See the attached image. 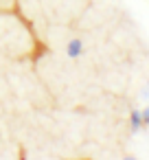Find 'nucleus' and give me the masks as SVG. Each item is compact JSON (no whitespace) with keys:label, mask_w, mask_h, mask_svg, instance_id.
Segmentation results:
<instances>
[{"label":"nucleus","mask_w":149,"mask_h":160,"mask_svg":"<svg viewBox=\"0 0 149 160\" xmlns=\"http://www.w3.org/2000/svg\"><path fill=\"white\" fill-rule=\"evenodd\" d=\"M81 51H83L81 40H70V42H68V46H66L68 57H79V55H81Z\"/></svg>","instance_id":"1"},{"label":"nucleus","mask_w":149,"mask_h":160,"mask_svg":"<svg viewBox=\"0 0 149 160\" xmlns=\"http://www.w3.org/2000/svg\"><path fill=\"white\" fill-rule=\"evenodd\" d=\"M129 125H132V129L136 132V129H140L142 127V114L136 110V112H132L129 114Z\"/></svg>","instance_id":"2"},{"label":"nucleus","mask_w":149,"mask_h":160,"mask_svg":"<svg viewBox=\"0 0 149 160\" xmlns=\"http://www.w3.org/2000/svg\"><path fill=\"white\" fill-rule=\"evenodd\" d=\"M123 160H136V158H132V156H127V158H123Z\"/></svg>","instance_id":"4"},{"label":"nucleus","mask_w":149,"mask_h":160,"mask_svg":"<svg viewBox=\"0 0 149 160\" xmlns=\"http://www.w3.org/2000/svg\"><path fill=\"white\" fill-rule=\"evenodd\" d=\"M83 160H90V158H83Z\"/></svg>","instance_id":"5"},{"label":"nucleus","mask_w":149,"mask_h":160,"mask_svg":"<svg viewBox=\"0 0 149 160\" xmlns=\"http://www.w3.org/2000/svg\"><path fill=\"white\" fill-rule=\"evenodd\" d=\"M140 114H142V123H145V125H149V108H145Z\"/></svg>","instance_id":"3"}]
</instances>
